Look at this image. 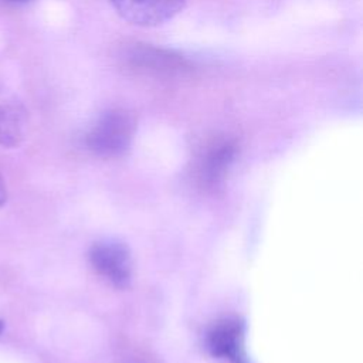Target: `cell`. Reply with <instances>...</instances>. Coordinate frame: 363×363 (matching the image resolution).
<instances>
[{"label": "cell", "mask_w": 363, "mask_h": 363, "mask_svg": "<svg viewBox=\"0 0 363 363\" xmlns=\"http://www.w3.org/2000/svg\"><path fill=\"white\" fill-rule=\"evenodd\" d=\"M27 128V111L10 92L0 88V146L14 147L21 143Z\"/></svg>", "instance_id": "4"}, {"label": "cell", "mask_w": 363, "mask_h": 363, "mask_svg": "<svg viewBox=\"0 0 363 363\" xmlns=\"http://www.w3.org/2000/svg\"><path fill=\"white\" fill-rule=\"evenodd\" d=\"M89 261L94 269L108 282L123 288L130 282L132 261L130 254L122 242L99 241L89 251Z\"/></svg>", "instance_id": "3"}, {"label": "cell", "mask_w": 363, "mask_h": 363, "mask_svg": "<svg viewBox=\"0 0 363 363\" xmlns=\"http://www.w3.org/2000/svg\"><path fill=\"white\" fill-rule=\"evenodd\" d=\"M9 1H14V3H23V1H28V0H9Z\"/></svg>", "instance_id": "9"}, {"label": "cell", "mask_w": 363, "mask_h": 363, "mask_svg": "<svg viewBox=\"0 0 363 363\" xmlns=\"http://www.w3.org/2000/svg\"><path fill=\"white\" fill-rule=\"evenodd\" d=\"M234 153H235V146L228 140H223L220 143L213 145L208 149L204 159V164H203L206 177L210 180L217 179L231 163Z\"/></svg>", "instance_id": "7"}, {"label": "cell", "mask_w": 363, "mask_h": 363, "mask_svg": "<svg viewBox=\"0 0 363 363\" xmlns=\"http://www.w3.org/2000/svg\"><path fill=\"white\" fill-rule=\"evenodd\" d=\"M126 21L140 27H156L182 13L186 0H108Z\"/></svg>", "instance_id": "2"}, {"label": "cell", "mask_w": 363, "mask_h": 363, "mask_svg": "<svg viewBox=\"0 0 363 363\" xmlns=\"http://www.w3.org/2000/svg\"><path fill=\"white\" fill-rule=\"evenodd\" d=\"M130 61L136 64V67L150 68V69H180L184 67V61L163 52L155 48H139L130 54Z\"/></svg>", "instance_id": "6"}, {"label": "cell", "mask_w": 363, "mask_h": 363, "mask_svg": "<svg viewBox=\"0 0 363 363\" xmlns=\"http://www.w3.org/2000/svg\"><path fill=\"white\" fill-rule=\"evenodd\" d=\"M6 200H7V189H6L4 180L0 176V207L6 203Z\"/></svg>", "instance_id": "8"}, {"label": "cell", "mask_w": 363, "mask_h": 363, "mask_svg": "<svg viewBox=\"0 0 363 363\" xmlns=\"http://www.w3.org/2000/svg\"><path fill=\"white\" fill-rule=\"evenodd\" d=\"M135 129L136 119L130 111L125 108L108 109L88 130L86 146L99 157H118L130 146Z\"/></svg>", "instance_id": "1"}, {"label": "cell", "mask_w": 363, "mask_h": 363, "mask_svg": "<svg viewBox=\"0 0 363 363\" xmlns=\"http://www.w3.org/2000/svg\"><path fill=\"white\" fill-rule=\"evenodd\" d=\"M1 330H3V323L0 322V332H1Z\"/></svg>", "instance_id": "10"}, {"label": "cell", "mask_w": 363, "mask_h": 363, "mask_svg": "<svg viewBox=\"0 0 363 363\" xmlns=\"http://www.w3.org/2000/svg\"><path fill=\"white\" fill-rule=\"evenodd\" d=\"M208 347L214 356L231 363H250L242 345V328L237 320H223L208 333Z\"/></svg>", "instance_id": "5"}]
</instances>
